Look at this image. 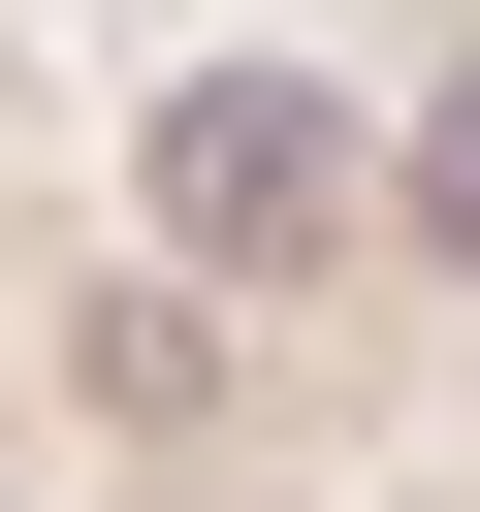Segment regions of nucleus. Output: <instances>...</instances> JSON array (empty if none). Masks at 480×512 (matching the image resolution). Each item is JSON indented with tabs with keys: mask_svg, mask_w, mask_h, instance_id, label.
<instances>
[{
	"mask_svg": "<svg viewBox=\"0 0 480 512\" xmlns=\"http://www.w3.org/2000/svg\"><path fill=\"white\" fill-rule=\"evenodd\" d=\"M320 192H352V160H320L288 64H192V96H160V224H192V256H288Z\"/></svg>",
	"mask_w": 480,
	"mask_h": 512,
	"instance_id": "obj_1",
	"label": "nucleus"
},
{
	"mask_svg": "<svg viewBox=\"0 0 480 512\" xmlns=\"http://www.w3.org/2000/svg\"><path fill=\"white\" fill-rule=\"evenodd\" d=\"M416 256H480V96H448V128H416Z\"/></svg>",
	"mask_w": 480,
	"mask_h": 512,
	"instance_id": "obj_2",
	"label": "nucleus"
}]
</instances>
